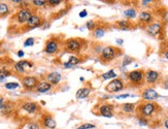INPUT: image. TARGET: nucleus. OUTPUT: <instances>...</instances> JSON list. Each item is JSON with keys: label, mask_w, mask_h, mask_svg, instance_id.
I'll return each mask as SVG.
<instances>
[{"label": "nucleus", "mask_w": 168, "mask_h": 129, "mask_svg": "<svg viewBox=\"0 0 168 129\" xmlns=\"http://www.w3.org/2000/svg\"><path fill=\"white\" fill-rule=\"evenodd\" d=\"M158 108H159L158 104L155 103V102H142L141 104L138 105L137 113L141 118L148 119L149 117H152L157 112Z\"/></svg>", "instance_id": "obj_1"}, {"label": "nucleus", "mask_w": 168, "mask_h": 129, "mask_svg": "<svg viewBox=\"0 0 168 129\" xmlns=\"http://www.w3.org/2000/svg\"><path fill=\"white\" fill-rule=\"evenodd\" d=\"M32 14H33V11H32L30 7L20 8L13 17V21L16 22L17 24H19V25H24L27 23L28 20L30 19V17Z\"/></svg>", "instance_id": "obj_2"}, {"label": "nucleus", "mask_w": 168, "mask_h": 129, "mask_svg": "<svg viewBox=\"0 0 168 129\" xmlns=\"http://www.w3.org/2000/svg\"><path fill=\"white\" fill-rule=\"evenodd\" d=\"M120 50L114 48V46H107L105 48H103L100 52V59L103 61H106V62H110V61L114 60L116 58L120 55Z\"/></svg>", "instance_id": "obj_3"}, {"label": "nucleus", "mask_w": 168, "mask_h": 129, "mask_svg": "<svg viewBox=\"0 0 168 129\" xmlns=\"http://www.w3.org/2000/svg\"><path fill=\"white\" fill-rule=\"evenodd\" d=\"M84 46V42L78 38H69L64 42V48L67 52L79 53Z\"/></svg>", "instance_id": "obj_4"}, {"label": "nucleus", "mask_w": 168, "mask_h": 129, "mask_svg": "<svg viewBox=\"0 0 168 129\" xmlns=\"http://www.w3.org/2000/svg\"><path fill=\"white\" fill-rule=\"evenodd\" d=\"M34 67L33 62L29 60H21L19 62L14 63V70L19 75H24L29 70H31Z\"/></svg>", "instance_id": "obj_5"}, {"label": "nucleus", "mask_w": 168, "mask_h": 129, "mask_svg": "<svg viewBox=\"0 0 168 129\" xmlns=\"http://www.w3.org/2000/svg\"><path fill=\"white\" fill-rule=\"evenodd\" d=\"M129 82L133 85H141L144 80V71L141 69L132 70L127 75Z\"/></svg>", "instance_id": "obj_6"}, {"label": "nucleus", "mask_w": 168, "mask_h": 129, "mask_svg": "<svg viewBox=\"0 0 168 129\" xmlns=\"http://www.w3.org/2000/svg\"><path fill=\"white\" fill-rule=\"evenodd\" d=\"M124 87H125V84H124L123 80L116 78L105 86V90H106L108 93H114V92H119V91L123 90Z\"/></svg>", "instance_id": "obj_7"}, {"label": "nucleus", "mask_w": 168, "mask_h": 129, "mask_svg": "<svg viewBox=\"0 0 168 129\" xmlns=\"http://www.w3.org/2000/svg\"><path fill=\"white\" fill-rule=\"evenodd\" d=\"M42 21L43 19L40 14H33L30 17V19L27 21V23L25 24V30H30V29L39 27V26H41V24H42Z\"/></svg>", "instance_id": "obj_8"}, {"label": "nucleus", "mask_w": 168, "mask_h": 129, "mask_svg": "<svg viewBox=\"0 0 168 129\" xmlns=\"http://www.w3.org/2000/svg\"><path fill=\"white\" fill-rule=\"evenodd\" d=\"M38 79L36 77H33V75H27V77H23L22 80H21V83H22V86L24 87V89L26 90H33L36 88L37 84H38Z\"/></svg>", "instance_id": "obj_9"}, {"label": "nucleus", "mask_w": 168, "mask_h": 129, "mask_svg": "<svg viewBox=\"0 0 168 129\" xmlns=\"http://www.w3.org/2000/svg\"><path fill=\"white\" fill-rule=\"evenodd\" d=\"M59 46H60V42H59V40L57 38H55V37H52V38H50L48 42H46L45 50H43V52H45L46 54H50V55L55 54V53L58 52Z\"/></svg>", "instance_id": "obj_10"}, {"label": "nucleus", "mask_w": 168, "mask_h": 129, "mask_svg": "<svg viewBox=\"0 0 168 129\" xmlns=\"http://www.w3.org/2000/svg\"><path fill=\"white\" fill-rule=\"evenodd\" d=\"M20 110L22 112H24L28 115H33L39 110V105H38L36 102H33V101H26L24 103H22L21 105Z\"/></svg>", "instance_id": "obj_11"}, {"label": "nucleus", "mask_w": 168, "mask_h": 129, "mask_svg": "<svg viewBox=\"0 0 168 129\" xmlns=\"http://www.w3.org/2000/svg\"><path fill=\"white\" fill-rule=\"evenodd\" d=\"M99 115L105 118H113L114 115V107L110 103H103L99 107Z\"/></svg>", "instance_id": "obj_12"}, {"label": "nucleus", "mask_w": 168, "mask_h": 129, "mask_svg": "<svg viewBox=\"0 0 168 129\" xmlns=\"http://www.w3.org/2000/svg\"><path fill=\"white\" fill-rule=\"evenodd\" d=\"M41 124L46 129H56L57 128V122L55 121L54 117L50 114H46L41 117Z\"/></svg>", "instance_id": "obj_13"}, {"label": "nucleus", "mask_w": 168, "mask_h": 129, "mask_svg": "<svg viewBox=\"0 0 168 129\" xmlns=\"http://www.w3.org/2000/svg\"><path fill=\"white\" fill-rule=\"evenodd\" d=\"M146 33L151 36H157L161 33V30H162V25L160 23H157V22H153L151 23L150 25L146 26Z\"/></svg>", "instance_id": "obj_14"}, {"label": "nucleus", "mask_w": 168, "mask_h": 129, "mask_svg": "<svg viewBox=\"0 0 168 129\" xmlns=\"http://www.w3.org/2000/svg\"><path fill=\"white\" fill-rule=\"evenodd\" d=\"M144 79H146V83L156 84L159 81V79H160V75H159V72L156 71V70L149 69L144 72Z\"/></svg>", "instance_id": "obj_15"}, {"label": "nucleus", "mask_w": 168, "mask_h": 129, "mask_svg": "<svg viewBox=\"0 0 168 129\" xmlns=\"http://www.w3.org/2000/svg\"><path fill=\"white\" fill-rule=\"evenodd\" d=\"M141 97L143 100H156L159 97V94L157 91L152 89V88H146L141 93Z\"/></svg>", "instance_id": "obj_16"}, {"label": "nucleus", "mask_w": 168, "mask_h": 129, "mask_svg": "<svg viewBox=\"0 0 168 129\" xmlns=\"http://www.w3.org/2000/svg\"><path fill=\"white\" fill-rule=\"evenodd\" d=\"M153 14L150 13V11L143 10L139 14V17H138V21H139L140 24H143L144 26H148L151 23H153Z\"/></svg>", "instance_id": "obj_17"}, {"label": "nucleus", "mask_w": 168, "mask_h": 129, "mask_svg": "<svg viewBox=\"0 0 168 129\" xmlns=\"http://www.w3.org/2000/svg\"><path fill=\"white\" fill-rule=\"evenodd\" d=\"M62 80V75L61 73H59L57 71H53V72H50L48 75H46V80L52 86H56L58 85L59 83L61 82Z\"/></svg>", "instance_id": "obj_18"}, {"label": "nucleus", "mask_w": 168, "mask_h": 129, "mask_svg": "<svg viewBox=\"0 0 168 129\" xmlns=\"http://www.w3.org/2000/svg\"><path fill=\"white\" fill-rule=\"evenodd\" d=\"M52 85L49 83L48 81H39L37 84L36 88H35V90L37 91L38 93H46L49 92V91L52 90Z\"/></svg>", "instance_id": "obj_19"}, {"label": "nucleus", "mask_w": 168, "mask_h": 129, "mask_svg": "<svg viewBox=\"0 0 168 129\" xmlns=\"http://www.w3.org/2000/svg\"><path fill=\"white\" fill-rule=\"evenodd\" d=\"M14 110V104L10 101H5L2 107L0 108V113L3 116H10Z\"/></svg>", "instance_id": "obj_20"}, {"label": "nucleus", "mask_w": 168, "mask_h": 129, "mask_svg": "<svg viewBox=\"0 0 168 129\" xmlns=\"http://www.w3.org/2000/svg\"><path fill=\"white\" fill-rule=\"evenodd\" d=\"M91 94V88H81L76 91V94H75V97L76 99H84V98H87L88 96Z\"/></svg>", "instance_id": "obj_21"}, {"label": "nucleus", "mask_w": 168, "mask_h": 129, "mask_svg": "<svg viewBox=\"0 0 168 129\" xmlns=\"http://www.w3.org/2000/svg\"><path fill=\"white\" fill-rule=\"evenodd\" d=\"M79 62H81V59H79L78 57L71 56L68 60L66 61V62L63 63V66L65 67V68H71V67L78 65Z\"/></svg>", "instance_id": "obj_22"}, {"label": "nucleus", "mask_w": 168, "mask_h": 129, "mask_svg": "<svg viewBox=\"0 0 168 129\" xmlns=\"http://www.w3.org/2000/svg\"><path fill=\"white\" fill-rule=\"evenodd\" d=\"M135 104L134 103H124L121 107V111L124 114H132L135 112Z\"/></svg>", "instance_id": "obj_23"}, {"label": "nucleus", "mask_w": 168, "mask_h": 129, "mask_svg": "<svg viewBox=\"0 0 168 129\" xmlns=\"http://www.w3.org/2000/svg\"><path fill=\"white\" fill-rule=\"evenodd\" d=\"M117 25L118 27L122 30H129V29L132 28V24L129 20H122V21H119L117 22Z\"/></svg>", "instance_id": "obj_24"}, {"label": "nucleus", "mask_w": 168, "mask_h": 129, "mask_svg": "<svg viewBox=\"0 0 168 129\" xmlns=\"http://www.w3.org/2000/svg\"><path fill=\"white\" fill-rule=\"evenodd\" d=\"M10 13V10L8 4L4 3V2H0V18L6 17Z\"/></svg>", "instance_id": "obj_25"}, {"label": "nucleus", "mask_w": 168, "mask_h": 129, "mask_svg": "<svg viewBox=\"0 0 168 129\" xmlns=\"http://www.w3.org/2000/svg\"><path fill=\"white\" fill-rule=\"evenodd\" d=\"M20 129H40V125L37 122L29 121L21 126Z\"/></svg>", "instance_id": "obj_26"}, {"label": "nucleus", "mask_w": 168, "mask_h": 129, "mask_svg": "<svg viewBox=\"0 0 168 129\" xmlns=\"http://www.w3.org/2000/svg\"><path fill=\"white\" fill-rule=\"evenodd\" d=\"M11 75V71L10 69L5 68V67H1L0 68V81H3L6 78L10 77Z\"/></svg>", "instance_id": "obj_27"}, {"label": "nucleus", "mask_w": 168, "mask_h": 129, "mask_svg": "<svg viewBox=\"0 0 168 129\" xmlns=\"http://www.w3.org/2000/svg\"><path fill=\"white\" fill-rule=\"evenodd\" d=\"M104 34H105V29L102 27H97L93 31V36L95 38H101L102 36H104Z\"/></svg>", "instance_id": "obj_28"}, {"label": "nucleus", "mask_w": 168, "mask_h": 129, "mask_svg": "<svg viewBox=\"0 0 168 129\" xmlns=\"http://www.w3.org/2000/svg\"><path fill=\"white\" fill-rule=\"evenodd\" d=\"M117 77V73L114 72V69H111L110 70V71H107V72H105V73H103V75H101V79L102 80H110V79H116Z\"/></svg>", "instance_id": "obj_29"}, {"label": "nucleus", "mask_w": 168, "mask_h": 129, "mask_svg": "<svg viewBox=\"0 0 168 129\" xmlns=\"http://www.w3.org/2000/svg\"><path fill=\"white\" fill-rule=\"evenodd\" d=\"M124 16L128 18V19H134L136 17V10L134 8H128V10L124 11Z\"/></svg>", "instance_id": "obj_30"}, {"label": "nucleus", "mask_w": 168, "mask_h": 129, "mask_svg": "<svg viewBox=\"0 0 168 129\" xmlns=\"http://www.w3.org/2000/svg\"><path fill=\"white\" fill-rule=\"evenodd\" d=\"M4 87L6 88L8 90H14V89H17V88L20 87L19 83H17V82H10V83H6L4 85Z\"/></svg>", "instance_id": "obj_31"}, {"label": "nucleus", "mask_w": 168, "mask_h": 129, "mask_svg": "<svg viewBox=\"0 0 168 129\" xmlns=\"http://www.w3.org/2000/svg\"><path fill=\"white\" fill-rule=\"evenodd\" d=\"M31 3H32L33 6L42 7V6H45V5H46V0H33Z\"/></svg>", "instance_id": "obj_32"}, {"label": "nucleus", "mask_w": 168, "mask_h": 129, "mask_svg": "<svg viewBox=\"0 0 168 129\" xmlns=\"http://www.w3.org/2000/svg\"><path fill=\"white\" fill-rule=\"evenodd\" d=\"M62 2H63L62 0H48V1H46V4H48L49 6H51V7H55V6L60 5Z\"/></svg>", "instance_id": "obj_33"}, {"label": "nucleus", "mask_w": 168, "mask_h": 129, "mask_svg": "<svg viewBox=\"0 0 168 129\" xmlns=\"http://www.w3.org/2000/svg\"><path fill=\"white\" fill-rule=\"evenodd\" d=\"M96 126L92 124V123H86V124H82V125H79L76 129H94Z\"/></svg>", "instance_id": "obj_34"}, {"label": "nucleus", "mask_w": 168, "mask_h": 129, "mask_svg": "<svg viewBox=\"0 0 168 129\" xmlns=\"http://www.w3.org/2000/svg\"><path fill=\"white\" fill-rule=\"evenodd\" d=\"M86 26H87V28L89 29V30H91V31H94V30L96 29V23L94 22V21H92V20L88 21V22H87V24H86Z\"/></svg>", "instance_id": "obj_35"}, {"label": "nucleus", "mask_w": 168, "mask_h": 129, "mask_svg": "<svg viewBox=\"0 0 168 129\" xmlns=\"http://www.w3.org/2000/svg\"><path fill=\"white\" fill-rule=\"evenodd\" d=\"M35 43V39L33 38V37H29V38H27L24 42V46H32Z\"/></svg>", "instance_id": "obj_36"}, {"label": "nucleus", "mask_w": 168, "mask_h": 129, "mask_svg": "<svg viewBox=\"0 0 168 129\" xmlns=\"http://www.w3.org/2000/svg\"><path fill=\"white\" fill-rule=\"evenodd\" d=\"M138 123L141 125V126H146V125H148V119H146V118H141V117H138Z\"/></svg>", "instance_id": "obj_37"}, {"label": "nucleus", "mask_w": 168, "mask_h": 129, "mask_svg": "<svg viewBox=\"0 0 168 129\" xmlns=\"http://www.w3.org/2000/svg\"><path fill=\"white\" fill-rule=\"evenodd\" d=\"M132 60L131 58H129V57H126L125 58V60L123 61V66H126V65H128V64H130L131 62H132Z\"/></svg>", "instance_id": "obj_38"}, {"label": "nucleus", "mask_w": 168, "mask_h": 129, "mask_svg": "<svg viewBox=\"0 0 168 129\" xmlns=\"http://www.w3.org/2000/svg\"><path fill=\"white\" fill-rule=\"evenodd\" d=\"M88 16V11L86 10H82L81 13H79V18H86Z\"/></svg>", "instance_id": "obj_39"}, {"label": "nucleus", "mask_w": 168, "mask_h": 129, "mask_svg": "<svg viewBox=\"0 0 168 129\" xmlns=\"http://www.w3.org/2000/svg\"><path fill=\"white\" fill-rule=\"evenodd\" d=\"M127 97H130V94H122V95L116 96L117 99H123V98H127Z\"/></svg>", "instance_id": "obj_40"}, {"label": "nucleus", "mask_w": 168, "mask_h": 129, "mask_svg": "<svg viewBox=\"0 0 168 129\" xmlns=\"http://www.w3.org/2000/svg\"><path fill=\"white\" fill-rule=\"evenodd\" d=\"M152 0H143V1H141V4L142 5H148V4H151L152 3Z\"/></svg>", "instance_id": "obj_41"}, {"label": "nucleus", "mask_w": 168, "mask_h": 129, "mask_svg": "<svg viewBox=\"0 0 168 129\" xmlns=\"http://www.w3.org/2000/svg\"><path fill=\"white\" fill-rule=\"evenodd\" d=\"M24 52H23L22 51V50H20V51L19 52H18V57H19V58H23V57H24Z\"/></svg>", "instance_id": "obj_42"}, {"label": "nucleus", "mask_w": 168, "mask_h": 129, "mask_svg": "<svg viewBox=\"0 0 168 129\" xmlns=\"http://www.w3.org/2000/svg\"><path fill=\"white\" fill-rule=\"evenodd\" d=\"M163 88H164V89H167V90H168V79H167V80H165V81H164V83H163Z\"/></svg>", "instance_id": "obj_43"}, {"label": "nucleus", "mask_w": 168, "mask_h": 129, "mask_svg": "<svg viewBox=\"0 0 168 129\" xmlns=\"http://www.w3.org/2000/svg\"><path fill=\"white\" fill-rule=\"evenodd\" d=\"M164 57L168 60V49H167V50H165V51H164Z\"/></svg>", "instance_id": "obj_44"}, {"label": "nucleus", "mask_w": 168, "mask_h": 129, "mask_svg": "<svg viewBox=\"0 0 168 129\" xmlns=\"http://www.w3.org/2000/svg\"><path fill=\"white\" fill-rule=\"evenodd\" d=\"M164 126H165V128L168 129V119H166V120L164 121Z\"/></svg>", "instance_id": "obj_45"}, {"label": "nucleus", "mask_w": 168, "mask_h": 129, "mask_svg": "<svg viewBox=\"0 0 168 129\" xmlns=\"http://www.w3.org/2000/svg\"><path fill=\"white\" fill-rule=\"evenodd\" d=\"M117 42L119 43V45H122L124 42H123V39H117Z\"/></svg>", "instance_id": "obj_46"}, {"label": "nucleus", "mask_w": 168, "mask_h": 129, "mask_svg": "<svg viewBox=\"0 0 168 129\" xmlns=\"http://www.w3.org/2000/svg\"><path fill=\"white\" fill-rule=\"evenodd\" d=\"M165 19H166V20H167V21H168V13L166 14V17H165Z\"/></svg>", "instance_id": "obj_47"}, {"label": "nucleus", "mask_w": 168, "mask_h": 129, "mask_svg": "<svg viewBox=\"0 0 168 129\" xmlns=\"http://www.w3.org/2000/svg\"><path fill=\"white\" fill-rule=\"evenodd\" d=\"M1 54H2V51H1V50H0V56H1Z\"/></svg>", "instance_id": "obj_48"}]
</instances>
